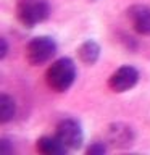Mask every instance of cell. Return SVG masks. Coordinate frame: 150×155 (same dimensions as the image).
Returning <instances> with one entry per match:
<instances>
[{"mask_svg": "<svg viewBox=\"0 0 150 155\" xmlns=\"http://www.w3.org/2000/svg\"><path fill=\"white\" fill-rule=\"evenodd\" d=\"M77 57L84 65H95L100 58V45L92 39H87L77 47Z\"/></svg>", "mask_w": 150, "mask_h": 155, "instance_id": "9", "label": "cell"}, {"mask_svg": "<svg viewBox=\"0 0 150 155\" xmlns=\"http://www.w3.org/2000/svg\"><path fill=\"white\" fill-rule=\"evenodd\" d=\"M128 19L131 26L140 36H150V7L144 3H135L128 8Z\"/></svg>", "mask_w": 150, "mask_h": 155, "instance_id": "6", "label": "cell"}, {"mask_svg": "<svg viewBox=\"0 0 150 155\" xmlns=\"http://www.w3.org/2000/svg\"><path fill=\"white\" fill-rule=\"evenodd\" d=\"M36 150L44 155H63L68 152V147L55 134V136H42V137H39L36 142Z\"/></svg>", "mask_w": 150, "mask_h": 155, "instance_id": "8", "label": "cell"}, {"mask_svg": "<svg viewBox=\"0 0 150 155\" xmlns=\"http://www.w3.org/2000/svg\"><path fill=\"white\" fill-rule=\"evenodd\" d=\"M50 15V3L47 0H18L16 18L24 28H34L44 23Z\"/></svg>", "mask_w": 150, "mask_h": 155, "instance_id": "2", "label": "cell"}, {"mask_svg": "<svg viewBox=\"0 0 150 155\" xmlns=\"http://www.w3.org/2000/svg\"><path fill=\"white\" fill-rule=\"evenodd\" d=\"M57 53V42L48 36H39L28 42L24 58L31 66H39L50 61Z\"/></svg>", "mask_w": 150, "mask_h": 155, "instance_id": "3", "label": "cell"}, {"mask_svg": "<svg viewBox=\"0 0 150 155\" xmlns=\"http://www.w3.org/2000/svg\"><path fill=\"white\" fill-rule=\"evenodd\" d=\"M0 42H2V52H0V58L3 60V58L7 57V53H8V44H7V39H5V37L0 39Z\"/></svg>", "mask_w": 150, "mask_h": 155, "instance_id": "13", "label": "cell"}, {"mask_svg": "<svg viewBox=\"0 0 150 155\" xmlns=\"http://www.w3.org/2000/svg\"><path fill=\"white\" fill-rule=\"evenodd\" d=\"M139 71L137 68L131 65H123L116 71H113L108 78V87L116 94H123V92L131 91L132 87L139 82Z\"/></svg>", "mask_w": 150, "mask_h": 155, "instance_id": "5", "label": "cell"}, {"mask_svg": "<svg viewBox=\"0 0 150 155\" xmlns=\"http://www.w3.org/2000/svg\"><path fill=\"white\" fill-rule=\"evenodd\" d=\"M106 152V145L103 144V142H92L89 147L86 149V153L87 155H103Z\"/></svg>", "mask_w": 150, "mask_h": 155, "instance_id": "11", "label": "cell"}, {"mask_svg": "<svg viewBox=\"0 0 150 155\" xmlns=\"http://www.w3.org/2000/svg\"><path fill=\"white\" fill-rule=\"evenodd\" d=\"M55 134L60 137V140L68 147V150H77L82 147L84 142V131L81 124L73 118H65L57 124Z\"/></svg>", "mask_w": 150, "mask_h": 155, "instance_id": "4", "label": "cell"}, {"mask_svg": "<svg viewBox=\"0 0 150 155\" xmlns=\"http://www.w3.org/2000/svg\"><path fill=\"white\" fill-rule=\"evenodd\" d=\"M76 65L71 58L61 57L55 60L45 71V82L53 92H66L74 84Z\"/></svg>", "mask_w": 150, "mask_h": 155, "instance_id": "1", "label": "cell"}, {"mask_svg": "<svg viewBox=\"0 0 150 155\" xmlns=\"http://www.w3.org/2000/svg\"><path fill=\"white\" fill-rule=\"evenodd\" d=\"M16 115V104H15L13 97L8 94L0 95V121L5 124L8 121H11Z\"/></svg>", "mask_w": 150, "mask_h": 155, "instance_id": "10", "label": "cell"}, {"mask_svg": "<svg viewBox=\"0 0 150 155\" xmlns=\"http://www.w3.org/2000/svg\"><path fill=\"white\" fill-rule=\"evenodd\" d=\"M106 140L113 147H129L134 142V133L128 124L113 123L108 126L106 131Z\"/></svg>", "mask_w": 150, "mask_h": 155, "instance_id": "7", "label": "cell"}, {"mask_svg": "<svg viewBox=\"0 0 150 155\" xmlns=\"http://www.w3.org/2000/svg\"><path fill=\"white\" fill-rule=\"evenodd\" d=\"M0 150H2V153H5V155L13 152V147L10 145V140L7 137H2V140H0Z\"/></svg>", "mask_w": 150, "mask_h": 155, "instance_id": "12", "label": "cell"}]
</instances>
